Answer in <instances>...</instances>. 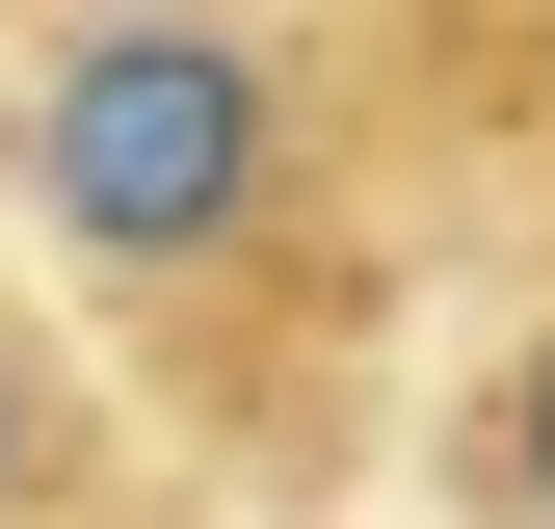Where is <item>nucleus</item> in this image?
Returning a JSON list of instances; mask_svg holds the SVG:
<instances>
[{"mask_svg":"<svg viewBox=\"0 0 555 529\" xmlns=\"http://www.w3.org/2000/svg\"><path fill=\"white\" fill-rule=\"evenodd\" d=\"M27 185H53V238L80 264H238L264 238V185H292V80H264L238 27H80L27 80Z\"/></svg>","mask_w":555,"mask_h":529,"instance_id":"f257e3e1","label":"nucleus"},{"mask_svg":"<svg viewBox=\"0 0 555 529\" xmlns=\"http://www.w3.org/2000/svg\"><path fill=\"white\" fill-rule=\"evenodd\" d=\"M503 477H529V503H555V345H529V371H503Z\"/></svg>","mask_w":555,"mask_h":529,"instance_id":"f03ea898","label":"nucleus"},{"mask_svg":"<svg viewBox=\"0 0 555 529\" xmlns=\"http://www.w3.org/2000/svg\"><path fill=\"white\" fill-rule=\"evenodd\" d=\"M0 503H27V371H0Z\"/></svg>","mask_w":555,"mask_h":529,"instance_id":"7ed1b4c3","label":"nucleus"}]
</instances>
